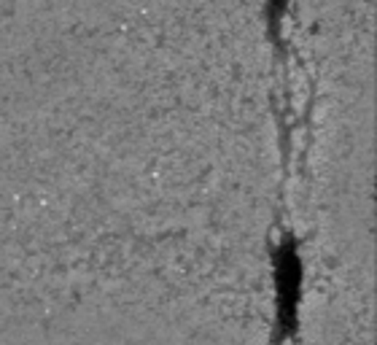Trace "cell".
I'll return each instance as SVG.
<instances>
[]
</instances>
